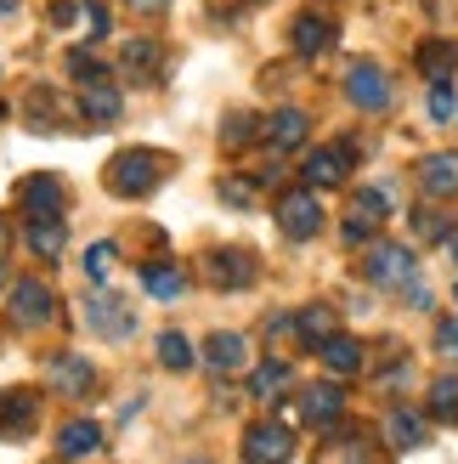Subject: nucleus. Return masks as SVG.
Wrapping results in <instances>:
<instances>
[{"instance_id": "1", "label": "nucleus", "mask_w": 458, "mask_h": 464, "mask_svg": "<svg viewBox=\"0 0 458 464\" xmlns=\"http://www.w3.org/2000/svg\"><path fill=\"white\" fill-rule=\"evenodd\" d=\"M170 170V159H158L148 148H125V153H113V165H108V193L113 198H148L158 181H165Z\"/></svg>"}, {"instance_id": "2", "label": "nucleus", "mask_w": 458, "mask_h": 464, "mask_svg": "<svg viewBox=\"0 0 458 464\" xmlns=\"http://www.w3.org/2000/svg\"><path fill=\"white\" fill-rule=\"evenodd\" d=\"M391 210H396V193H391V188H357L346 221H339L346 244H368V238H374V227H379V221H391Z\"/></svg>"}, {"instance_id": "3", "label": "nucleus", "mask_w": 458, "mask_h": 464, "mask_svg": "<svg viewBox=\"0 0 458 464\" xmlns=\"http://www.w3.org/2000/svg\"><path fill=\"white\" fill-rule=\"evenodd\" d=\"M6 312L23 323V329H40V323L57 317V295L40 284V277H17L12 295H6Z\"/></svg>"}, {"instance_id": "4", "label": "nucleus", "mask_w": 458, "mask_h": 464, "mask_svg": "<svg viewBox=\"0 0 458 464\" xmlns=\"http://www.w3.org/2000/svg\"><path fill=\"white\" fill-rule=\"evenodd\" d=\"M346 97L362 108V113H379V108H391V74H385L379 63H351L346 68Z\"/></svg>"}, {"instance_id": "5", "label": "nucleus", "mask_w": 458, "mask_h": 464, "mask_svg": "<svg viewBox=\"0 0 458 464\" xmlns=\"http://www.w3.org/2000/svg\"><path fill=\"white\" fill-rule=\"evenodd\" d=\"M362 272H368V284H379V289H414V255L402 244H374Z\"/></svg>"}, {"instance_id": "6", "label": "nucleus", "mask_w": 458, "mask_h": 464, "mask_svg": "<svg viewBox=\"0 0 458 464\" xmlns=\"http://www.w3.org/2000/svg\"><path fill=\"white\" fill-rule=\"evenodd\" d=\"M289 453H294V430L289 425L261 420V425L243 430V459L249 464H289Z\"/></svg>"}, {"instance_id": "7", "label": "nucleus", "mask_w": 458, "mask_h": 464, "mask_svg": "<svg viewBox=\"0 0 458 464\" xmlns=\"http://www.w3.org/2000/svg\"><path fill=\"white\" fill-rule=\"evenodd\" d=\"M294 408H301V425L329 430V425H339V413H346V391H339L334 380H323V385H301Z\"/></svg>"}, {"instance_id": "8", "label": "nucleus", "mask_w": 458, "mask_h": 464, "mask_svg": "<svg viewBox=\"0 0 458 464\" xmlns=\"http://www.w3.org/2000/svg\"><path fill=\"white\" fill-rule=\"evenodd\" d=\"M85 323H91V329H97V334H108V340H125L130 329H136V317H130V306H125V300L119 295H108V289H97V295H85Z\"/></svg>"}, {"instance_id": "9", "label": "nucleus", "mask_w": 458, "mask_h": 464, "mask_svg": "<svg viewBox=\"0 0 458 464\" xmlns=\"http://www.w3.org/2000/svg\"><path fill=\"white\" fill-rule=\"evenodd\" d=\"M278 227L289 232V238H311V232L323 227V204H317V193L289 188V193L278 198Z\"/></svg>"}, {"instance_id": "10", "label": "nucleus", "mask_w": 458, "mask_h": 464, "mask_svg": "<svg viewBox=\"0 0 458 464\" xmlns=\"http://www.w3.org/2000/svg\"><path fill=\"white\" fill-rule=\"evenodd\" d=\"M204 266H210V284L215 289H249V284H255V272H261V261L249 249H210V261H204Z\"/></svg>"}, {"instance_id": "11", "label": "nucleus", "mask_w": 458, "mask_h": 464, "mask_svg": "<svg viewBox=\"0 0 458 464\" xmlns=\"http://www.w3.org/2000/svg\"><path fill=\"white\" fill-rule=\"evenodd\" d=\"M351 148H317V153H306V181L311 188H346V176H351Z\"/></svg>"}, {"instance_id": "12", "label": "nucleus", "mask_w": 458, "mask_h": 464, "mask_svg": "<svg viewBox=\"0 0 458 464\" xmlns=\"http://www.w3.org/2000/svg\"><path fill=\"white\" fill-rule=\"evenodd\" d=\"M45 380H52V391H62V397H85V391L97 385V368H91L85 357H74V352H62V357H52Z\"/></svg>"}, {"instance_id": "13", "label": "nucleus", "mask_w": 458, "mask_h": 464, "mask_svg": "<svg viewBox=\"0 0 458 464\" xmlns=\"http://www.w3.org/2000/svg\"><path fill=\"white\" fill-rule=\"evenodd\" d=\"M74 102H80V120H91V125H113L119 120V91H113L108 80H91V85H80L74 91Z\"/></svg>"}, {"instance_id": "14", "label": "nucleus", "mask_w": 458, "mask_h": 464, "mask_svg": "<svg viewBox=\"0 0 458 464\" xmlns=\"http://www.w3.org/2000/svg\"><path fill=\"white\" fill-rule=\"evenodd\" d=\"M17 204H23V210H29V216H62V176H29V181H23V188H17Z\"/></svg>"}, {"instance_id": "15", "label": "nucleus", "mask_w": 458, "mask_h": 464, "mask_svg": "<svg viewBox=\"0 0 458 464\" xmlns=\"http://www.w3.org/2000/svg\"><path fill=\"white\" fill-rule=\"evenodd\" d=\"M102 453V425L97 420H68L57 430V459H91Z\"/></svg>"}, {"instance_id": "16", "label": "nucleus", "mask_w": 458, "mask_h": 464, "mask_svg": "<svg viewBox=\"0 0 458 464\" xmlns=\"http://www.w3.org/2000/svg\"><path fill=\"white\" fill-rule=\"evenodd\" d=\"M419 188H425V198H453L458 193V153L419 159Z\"/></svg>"}, {"instance_id": "17", "label": "nucleus", "mask_w": 458, "mask_h": 464, "mask_svg": "<svg viewBox=\"0 0 458 464\" xmlns=\"http://www.w3.org/2000/svg\"><path fill=\"white\" fill-rule=\"evenodd\" d=\"M23 238H29V249L40 255V261H57L68 232H62V216H29L23 221Z\"/></svg>"}, {"instance_id": "18", "label": "nucleus", "mask_w": 458, "mask_h": 464, "mask_svg": "<svg viewBox=\"0 0 458 464\" xmlns=\"http://www.w3.org/2000/svg\"><path fill=\"white\" fill-rule=\"evenodd\" d=\"M289 34H294V52H301V57H317V52H329V45H334V23L323 12H301Z\"/></svg>"}, {"instance_id": "19", "label": "nucleus", "mask_w": 458, "mask_h": 464, "mask_svg": "<svg viewBox=\"0 0 458 464\" xmlns=\"http://www.w3.org/2000/svg\"><path fill=\"white\" fill-rule=\"evenodd\" d=\"M204 362H210V374H238V368L249 362L243 334H210L204 340Z\"/></svg>"}, {"instance_id": "20", "label": "nucleus", "mask_w": 458, "mask_h": 464, "mask_svg": "<svg viewBox=\"0 0 458 464\" xmlns=\"http://www.w3.org/2000/svg\"><path fill=\"white\" fill-rule=\"evenodd\" d=\"M317 352H323V368H329V374H346V380L362 374V345H357L351 334H329Z\"/></svg>"}, {"instance_id": "21", "label": "nucleus", "mask_w": 458, "mask_h": 464, "mask_svg": "<svg viewBox=\"0 0 458 464\" xmlns=\"http://www.w3.org/2000/svg\"><path fill=\"white\" fill-rule=\"evenodd\" d=\"M34 391H12V397H0V436H23L34 425Z\"/></svg>"}, {"instance_id": "22", "label": "nucleus", "mask_w": 458, "mask_h": 464, "mask_svg": "<svg viewBox=\"0 0 458 464\" xmlns=\"http://www.w3.org/2000/svg\"><path fill=\"white\" fill-rule=\"evenodd\" d=\"M385 442H391V448H419L425 442V420L414 408H391V413H385Z\"/></svg>"}, {"instance_id": "23", "label": "nucleus", "mask_w": 458, "mask_h": 464, "mask_svg": "<svg viewBox=\"0 0 458 464\" xmlns=\"http://www.w3.org/2000/svg\"><path fill=\"white\" fill-rule=\"evenodd\" d=\"M142 289L153 300H176L181 289H187V277H181V266H170V261H148L142 266Z\"/></svg>"}, {"instance_id": "24", "label": "nucleus", "mask_w": 458, "mask_h": 464, "mask_svg": "<svg viewBox=\"0 0 458 464\" xmlns=\"http://www.w3.org/2000/svg\"><path fill=\"white\" fill-rule=\"evenodd\" d=\"M419 68H425L430 80L458 74V40H425V45H419Z\"/></svg>"}, {"instance_id": "25", "label": "nucleus", "mask_w": 458, "mask_h": 464, "mask_svg": "<svg viewBox=\"0 0 458 464\" xmlns=\"http://www.w3.org/2000/svg\"><path fill=\"white\" fill-rule=\"evenodd\" d=\"M301 136H306V113L301 108H283V113H272V120H266V142L272 148H301Z\"/></svg>"}, {"instance_id": "26", "label": "nucleus", "mask_w": 458, "mask_h": 464, "mask_svg": "<svg viewBox=\"0 0 458 464\" xmlns=\"http://www.w3.org/2000/svg\"><path fill=\"white\" fill-rule=\"evenodd\" d=\"M119 68H125V80H153V68H158V40H125Z\"/></svg>"}, {"instance_id": "27", "label": "nucleus", "mask_w": 458, "mask_h": 464, "mask_svg": "<svg viewBox=\"0 0 458 464\" xmlns=\"http://www.w3.org/2000/svg\"><path fill=\"white\" fill-rule=\"evenodd\" d=\"M334 334V312L329 306H306L301 317H294V340H301V345H323Z\"/></svg>"}, {"instance_id": "28", "label": "nucleus", "mask_w": 458, "mask_h": 464, "mask_svg": "<svg viewBox=\"0 0 458 464\" xmlns=\"http://www.w3.org/2000/svg\"><path fill=\"white\" fill-rule=\"evenodd\" d=\"M158 362H165L170 368V374H187V368H193V345H187V334H158Z\"/></svg>"}, {"instance_id": "29", "label": "nucleus", "mask_w": 458, "mask_h": 464, "mask_svg": "<svg viewBox=\"0 0 458 464\" xmlns=\"http://www.w3.org/2000/svg\"><path fill=\"white\" fill-rule=\"evenodd\" d=\"M430 413L447 425H458V374H442L436 385H430Z\"/></svg>"}, {"instance_id": "30", "label": "nucleus", "mask_w": 458, "mask_h": 464, "mask_svg": "<svg viewBox=\"0 0 458 464\" xmlns=\"http://www.w3.org/2000/svg\"><path fill=\"white\" fill-rule=\"evenodd\" d=\"M255 130H266V125L255 120V113H226L221 142H226V148H249V142H255Z\"/></svg>"}, {"instance_id": "31", "label": "nucleus", "mask_w": 458, "mask_h": 464, "mask_svg": "<svg viewBox=\"0 0 458 464\" xmlns=\"http://www.w3.org/2000/svg\"><path fill=\"white\" fill-rule=\"evenodd\" d=\"M283 385H289V362H261L255 374H249V391H255V397H278Z\"/></svg>"}, {"instance_id": "32", "label": "nucleus", "mask_w": 458, "mask_h": 464, "mask_svg": "<svg viewBox=\"0 0 458 464\" xmlns=\"http://www.w3.org/2000/svg\"><path fill=\"white\" fill-rule=\"evenodd\" d=\"M29 120H34V130H57V120H62V108L52 102V91H45V85L29 91Z\"/></svg>"}, {"instance_id": "33", "label": "nucleus", "mask_w": 458, "mask_h": 464, "mask_svg": "<svg viewBox=\"0 0 458 464\" xmlns=\"http://www.w3.org/2000/svg\"><path fill=\"white\" fill-rule=\"evenodd\" d=\"M113 255H119L113 244H91V249H85V277H91V284H108V272H113Z\"/></svg>"}, {"instance_id": "34", "label": "nucleus", "mask_w": 458, "mask_h": 464, "mask_svg": "<svg viewBox=\"0 0 458 464\" xmlns=\"http://www.w3.org/2000/svg\"><path fill=\"white\" fill-rule=\"evenodd\" d=\"M425 108H430V120H436V125H447L453 113H458V97H453V85H447V80H436V85H430V102H425Z\"/></svg>"}, {"instance_id": "35", "label": "nucleus", "mask_w": 458, "mask_h": 464, "mask_svg": "<svg viewBox=\"0 0 458 464\" xmlns=\"http://www.w3.org/2000/svg\"><path fill=\"white\" fill-rule=\"evenodd\" d=\"M414 227H419V238H453V227H447V216L442 210H430V204H419V210H414Z\"/></svg>"}, {"instance_id": "36", "label": "nucleus", "mask_w": 458, "mask_h": 464, "mask_svg": "<svg viewBox=\"0 0 458 464\" xmlns=\"http://www.w3.org/2000/svg\"><path fill=\"white\" fill-rule=\"evenodd\" d=\"M436 357L442 362H458V317H442L436 323Z\"/></svg>"}, {"instance_id": "37", "label": "nucleus", "mask_w": 458, "mask_h": 464, "mask_svg": "<svg viewBox=\"0 0 458 464\" xmlns=\"http://www.w3.org/2000/svg\"><path fill=\"white\" fill-rule=\"evenodd\" d=\"M85 6H80V0H52V12H45V17H52V29H68V23H74Z\"/></svg>"}, {"instance_id": "38", "label": "nucleus", "mask_w": 458, "mask_h": 464, "mask_svg": "<svg viewBox=\"0 0 458 464\" xmlns=\"http://www.w3.org/2000/svg\"><path fill=\"white\" fill-rule=\"evenodd\" d=\"M221 198L226 204H249V198H255V188H243V176H226L221 181Z\"/></svg>"}, {"instance_id": "39", "label": "nucleus", "mask_w": 458, "mask_h": 464, "mask_svg": "<svg viewBox=\"0 0 458 464\" xmlns=\"http://www.w3.org/2000/svg\"><path fill=\"white\" fill-rule=\"evenodd\" d=\"M80 6H85V17H91V34H108V6H102V0H80Z\"/></svg>"}, {"instance_id": "40", "label": "nucleus", "mask_w": 458, "mask_h": 464, "mask_svg": "<svg viewBox=\"0 0 458 464\" xmlns=\"http://www.w3.org/2000/svg\"><path fill=\"white\" fill-rule=\"evenodd\" d=\"M125 6H136V12H165L170 0H125Z\"/></svg>"}, {"instance_id": "41", "label": "nucleus", "mask_w": 458, "mask_h": 464, "mask_svg": "<svg viewBox=\"0 0 458 464\" xmlns=\"http://www.w3.org/2000/svg\"><path fill=\"white\" fill-rule=\"evenodd\" d=\"M6 244H12V232H6V221H0V255H6Z\"/></svg>"}, {"instance_id": "42", "label": "nucleus", "mask_w": 458, "mask_h": 464, "mask_svg": "<svg viewBox=\"0 0 458 464\" xmlns=\"http://www.w3.org/2000/svg\"><path fill=\"white\" fill-rule=\"evenodd\" d=\"M17 12V0H0V17H12Z\"/></svg>"}, {"instance_id": "43", "label": "nucleus", "mask_w": 458, "mask_h": 464, "mask_svg": "<svg viewBox=\"0 0 458 464\" xmlns=\"http://www.w3.org/2000/svg\"><path fill=\"white\" fill-rule=\"evenodd\" d=\"M453 255H458V232H453Z\"/></svg>"}, {"instance_id": "44", "label": "nucleus", "mask_w": 458, "mask_h": 464, "mask_svg": "<svg viewBox=\"0 0 458 464\" xmlns=\"http://www.w3.org/2000/svg\"><path fill=\"white\" fill-rule=\"evenodd\" d=\"M181 464H204V459H181Z\"/></svg>"}]
</instances>
